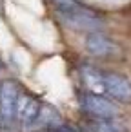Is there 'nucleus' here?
Listing matches in <instances>:
<instances>
[{"mask_svg": "<svg viewBox=\"0 0 131 132\" xmlns=\"http://www.w3.org/2000/svg\"><path fill=\"white\" fill-rule=\"evenodd\" d=\"M53 2L58 6V9H66V7H71L77 4V0H53Z\"/></svg>", "mask_w": 131, "mask_h": 132, "instance_id": "9d476101", "label": "nucleus"}, {"mask_svg": "<svg viewBox=\"0 0 131 132\" xmlns=\"http://www.w3.org/2000/svg\"><path fill=\"white\" fill-rule=\"evenodd\" d=\"M58 18L66 26H69L73 29H78V31L96 33L98 29L104 27V20L96 13H93V11L86 9L84 6H80L78 2L75 6H71V7L58 9Z\"/></svg>", "mask_w": 131, "mask_h": 132, "instance_id": "f257e3e1", "label": "nucleus"}, {"mask_svg": "<svg viewBox=\"0 0 131 132\" xmlns=\"http://www.w3.org/2000/svg\"><path fill=\"white\" fill-rule=\"evenodd\" d=\"M104 92L118 101H131V81L115 72H102Z\"/></svg>", "mask_w": 131, "mask_h": 132, "instance_id": "20e7f679", "label": "nucleus"}, {"mask_svg": "<svg viewBox=\"0 0 131 132\" xmlns=\"http://www.w3.org/2000/svg\"><path fill=\"white\" fill-rule=\"evenodd\" d=\"M17 85L11 81L2 83V89H0V121L9 125L15 119V107H17Z\"/></svg>", "mask_w": 131, "mask_h": 132, "instance_id": "39448f33", "label": "nucleus"}, {"mask_svg": "<svg viewBox=\"0 0 131 132\" xmlns=\"http://www.w3.org/2000/svg\"><path fill=\"white\" fill-rule=\"evenodd\" d=\"M58 125H60V114L51 105H42L38 109L33 128H37V127H58Z\"/></svg>", "mask_w": 131, "mask_h": 132, "instance_id": "6e6552de", "label": "nucleus"}, {"mask_svg": "<svg viewBox=\"0 0 131 132\" xmlns=\"http://www.w3.org/2000/svg\"><path fill=\"white\" fill-rule=\"evenodd\" d=\"M66 132H75V130H66Z\"/></svg>", "mask_w": 131, "mask_h": 132, "instance_id": "9b49d317", "label": "nucleus"}, {"mask_svg": "<svg viewBox=\"0 0 131 132\" xmlns=\"http://www.w3.org/2000/svg\"><path fill=\"white\" fill-rule=\"evenodd\" d=\"M80 74H82V80H84L86 87L93 94L104 92V80H102V72L100 71H96L91 65H82L80 67Z\"/></svg>", "mask_w": 131, "mask_h": 132, "instance_id": "0eeeda50", "label": "nucleus"}, {"mask_svg": "<svg viewBox=\"0 0 131 132\" xmlns=\"http://www.w3.org/2000/svg\"><path fill=\"white\" fill-rule=\"evenodd\" d=\"M40 105L37 103V100L22 94L17 98V107H15V118L20 121L24 132H31V128L35 127V119L38 114Z\"/></svg>", "mask_w": 131, "mask_h": 132, "instance_id": "7ed1b4c3", "label": "nucleus"}, {"mask_svg": "<svg viewBox=\"0 0 131 132\" xmlns=\"http://www.w3.org/2000/svg\"><path fill=\"white\" fill-rule=\"evenodd\" d=\"M93 128H95V132H124L116 123H113L109 119H98V121H95Z\"/></svg>", "mask_w": 131, "mask_h": 132, "instance_id": "1a4fd4ad", "label": "nucleus"}, {"mask_svg": "<svg viewBox=\"0 0 131 132\" xmlns=\"http://www.w3.org/2000/svg\"><path fill=\"white\" fill-rule=\"evenodd\" d=\"M86 47L91 54H98V56H109L118 51L116 44L100 33H89V36L86 40Z\"/></svg>", "mask_w": 131, "mask_h": 132, "instance_id": "423d86ee", "label": "nucleus"}, {"mask_svg": "<svg viewBox=\"0 0 131 132\" xmlns=\"http://www.w3.org/2000/svg\"><path fill=\"white\" fill-rule=\"evenodd\" d=\"M80 103H82V107H84L86 112L96 116L98 119H111V118H115L118 114V109L111 101H107L102 96L93 94V92L80 96Z\"/></svg>", "mask_w": 131, "mask_h": 132, "instance_id": "f03ea898", "label": "nucleus"}, {"mask_svg": "<svg viewBox=\"0 0 131 132\" xmlns=\"http://www.w3.org/2000/svg\"><path fill=\"white\" fill-rule=\"evenodd\" d=\"M0 67H2V63H0Z\"/></svg>", "mask_w": 131, "mask_h": 132, "instance_id": "f8f14e48", "label": "nucleus"}]
</instances>
